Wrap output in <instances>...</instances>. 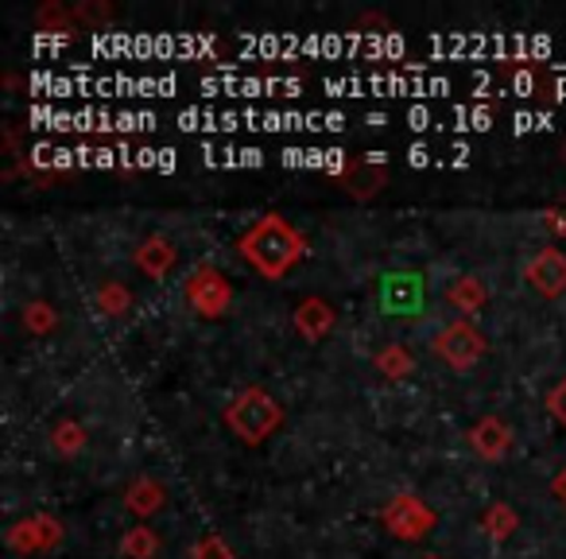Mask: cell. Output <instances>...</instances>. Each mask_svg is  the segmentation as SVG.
<instances>
[{"label": "cell", "mask_w": 566, "mask_h": 559, "mask_svg": "<svg viewBox=\"0 0 566 559\" xmlns=\"http://www.w3.org/2000/svg\"><path fill=\"white\" fill-rule=\"evenodd\" d=\"M303 252H307V241L295 226L280 218V214H268L260 218L249 234L241 237V257L256 268L264 280H280L292 265H300Z\"/></svg>", "instance_id": "1"}, {"label": "cell", "mask_w": 566, "mask_h": 559, "mask_svg": "<svg viewBox=\"0 0 566 559\" xmlns=\"http://www.w3.org/2000/svg\"><path fill=\"white\" fill-rule=\"evenodd\" d=\"M226 424H229V432H233L237 439L264 443L268 435L283 424V408H280V401H275V396L264 393V389H249V393H241L226 408Z\"/></svg>", "instance_id": "2"}, {"label": "cell", "mask_w": 566, "mask_h": 559, "mask_svg": "<svg viewBox=\"0 0 566 559\" xmlns=\"http://www.w3.org/2000/svg\"><path fill=\"white\" fill-rule=\"evenodd\" d=\"M434 354H439L447 365H454V370L465 373L481 362V354H485V339H481V331L470 323V319H458V323H450L447 331L434 339Z\"/></svg>", "instance_id": "3"}, {"label": "cell", "mask_w": 566, "mask_h": 559, "mask_svg": "<svg viewBox=\"0 0 566 559\" xmlns=\"http://www.w3.org/2000/svg\"><path fill=\"white\" fill-rule=\"evenodd\" d=\"M187 303L202 319H218V315H226L229 303H233V288H229V280L218 268L202 265V268H195V276L187 280Z\"/></svg>", "instance_id": "4"}, {"label": "cell", "mask_w": 566, "mask_h": 559, "mask_svg": "<svg viewBox=\"0 0 566 559\" xmlns=\"http://www.w3.org/2000/svg\"><path fill=\"white\" fill-rule=\"evenodd\" d=\"M380 520H385L388 532L400 536V540H423L434 528V513L427 509L423 497H416V494H396L392 501L385 505Z\"/></svg>", "instance_id": "5"}, {"label": "cell", "mask_w": 566, "mask_h": 559, "mask_svg": "<svg viewBox=\"0 0 566 559\" xmlns=\"http://www.w3.org/2000/svg\"><path fill=\"white\" fill-rule=\"evenodd\" d=\"M63 544V525L48 513H35V517H24L9 528V548L12 551H51Z\"/></svg>", "instance_id": "6"}, {"label": "cell", "mask_w": 566, "mask_h": 559, "mask_svg": "<svg viewBox=\"0 0 566 559\" xmlns=\"http://www.w3.org/2000/svg\"><path fill=\"white\" fill-rule=\"evenodd\" d=\"M206 94H237V97H264V94H283V97H295L303 90L300 79H206L202 82Z\"/></svg>", "instance_id": "7"}, {"label": "cell", "mask_w": 566, "mask_h": 559, "mask_svg": "<svg viewBox=\"0 0 566 559\" xmlns=\"http://www.w3.org/2000/svg\"><path fill=\"white\" fill-rule=\"evenodd\" d=\"M524 276L532 280V288H539L543 296H563L566 292V252L558 249H539L524 265Z\"/></svg>", "instance_id": "8"}, {"label": "cell", "mask_w": 566, "mask_h": 559, "mask_svg": "<svg viewBox=\"0 0 566 559\" xmlns=\"http://www.w3.org/2000/svg\"><path fill=\"white\" fill-rule=\"evenodd\" d=\"M470 447L478 451L481 458L496 463V458H504L512 451V427L504 424V420H496V416H485L481 424H473Z\"/></svg>", "instance_id": "9"}, {"label": "cell", "mask_w": 566, "mask_h": 559, "mask_svg": "<svg viewBox=\"0 0 566 559\" xmlns=\"http://www.w3.org/2000/svg\"><path fill=\"white\" fill-rule=\"evenodd\" d=\"M346 187L354 198H369L377 195L380 187H385V152H369V156L361 159V164L346 167Z\"/></svg>", "instance_id": "10"}, {"label": "cell", "mask_w": 566, "mask_h": 559, "mask_svg": "<svg viewBox=\"0 0 566 559\" xmlns=\"http://www.w3.org/2000/svg\"><path fill=\"white\" fill-rule=\"evenodd\" d=\"M175 245L167 241V237H148V241L136 249V265H140L144 276H156V280H164L167 272L175 268Z\"/></svg>", "instance_id": "11"}, {"label": "cell", "mask_w": 566, "mask_h": 559, "mask_svg": "<svg viewBox=\"0 0 566 559\" xmlns=\"http://www.w3.org/2000/svg\"><path fill=\"white\" fill-rule=\"evenodd\" d=\"M334 327V311L326 300H303L300 311H295V331L303 334V339L318 342L326 331Z\"/></svg>", "instance_id": "12"}, {"label": "cell", "mask_w": 566, "mask_h": 559, "mask_svg": "<svg viewBox=\"0 0 566 559\" xmlns=\"http://www.w3.org/2000/svg\"><path fill=\"white\" fill-rule=\"evenodd\" d=\"M447 300L454 303L458 311H465V315H478V311L485 308V284H481L478 276H458L454 284L447 288Z\"/></svg>", "instance_id": "13"}, {"label": "cell", "mask_w": 566, "mask_h": 559, "mask_svg": "<svg viewBox=\"0 0 566 559\" xmlns=\"http://www.w3.org/2000/svg\"><path fill=\"white\" fill-rule=\"evenodd\" d=\"M125 505L136 513V517H151V513L164 505V486H159L156 478H136L133 486H128Z\"/></svg>", "instance_id": "14"}, {"label": "cell", "mask_w": 566, "mask_h": 559, "mask_svg": "<svg viewBox=\"0 0 566 559\" xmlns=\"http://www.w3.org/2000/svg\"><path fill=\"white\" fill-rule=\"evenodd\" d=\"M419 280L416 276H385V308H416Z\"/></svg>", "instance_id": "15"}, {"label": "cell", "mask_w": 566, "mask_h": 559, "mask_svg": "<svg viewBox=\"0 0 566 559\" xmlns=\"http://www.w3.org/2000/svg\"><path fill=\"white\" fill-rule=\"evenodd\" d=\"M120 551H125L128 559H156L159 536L151 532V528L136 525V528H128V532H125V540H120Z\"/></svg>", "instance_id": "16"}, {"label": "cell", "mask_w": 566, "mask_h": 559, "mask_svg": "<svg viewBox=\"0 0 566 559\" xmlns=\"http://www.w3.org/2000/svg\"><path fill=\"white\" fill-rule=\"evenodd\" d=\"M481 525H485V532H489V540H509L512 536V528L520 525L516 520V513H512V505H504V501H496V505H489L485 509V520H481Z\"/></svg>", "instance_id": "17"}, {"label": "cell", "mask_w": 566, "mask_h": 559, "mask_svg": "<svg viewBox=\"0 0 566 559\" xmlns=\"http://www.w3.org/2000/svg\"><path fill=\"white\" fill-rule=\"evenodd\" d=\"M377 370L385 373V377H392V381H400V377H408L411 370H416V358L408 354V350L396 342V346H385L377 354Z\"/></svg>", "instance_id": "18"}, {"label": "cell", "mask_w": 566, "mask_h": 559, "mask_svg": "<svg viewBox=\"0 0 566 559\" xmlns=\"http://www.w3.org/2000/svg\"><path fill=\"white\" fill-rule=\"evenodd\" d=\"M51 443H55V451H63V455H82V451H86V427H82L78 420H63V424H55Z\"/></svg>", "instance_id": "19"}, {"label": "cell", "mask_w": 566, "mask_h": 559, "mask_svg": "<svg viewBox=\"0 0 566 559\" xmlns=\"http://www.w3.org/2000/svg\"><path fill=\"white\" fill-rule=\"evenodd\" d=\"M24 323H28V331L48 334V331H55L59 315H55V308H51V303H28V308H24Z\"/></svg>", "instance_id": "20"}, {"label": "cell", "mask_w": 566, "mask_h": 559, "mask_svg": "<svg viewBox=\"0 0 566 559\" xmlns=\"http://www.w3.org/2000/svg\"><path fill=\"white\" fill-rule=\"evenodd\" d=\"M97 303H102L105 315H125L128 303H133V296H128L125 284H105L102 292H97Z\"/></svg>", "instance_id": "21"}, {"label": "cell", "mask_w": 566, "mask_h": 559, "mask_svg": "<svg viewBox=\"0 0 566 559\" xmlns=\"http://www.w3.org/2000/svg\"><path fill=\"white\" fill-rule=\"evenodd\" d=\"M195 559H233V551H229V544L221 540V536L206 532L202 540L195 544V551H190Z\"/></svg>", "instance_id": "22"}, {"label": "cell", "mask_w": 566, "mask_h": 559, "mask_svg": "<svg viewBox=\"0 0 566 559\" xmlns=\"http://www.w3.org/2000/svg\"><path fill=\"white\" fill-rule=\"evenodd\" d=\"M547 412L558 420V424H566V381H558V385L547 393Z\"/></svg>", "instance_id": "23"}, {"label": "cell", "mask_w": 566, "mask_h": 559, "mask_svg": "<svg viewBox=\"0 0 566 559\" xmlns=\"http://www.w3.org/2000/svg\"><path fill=\"white\" fill-rule=\"evenodd\" d=\"M512 86H516V94H520V97H532L535 90H539V79H535L532 71H520L516 79H512Z\"/></svg>", "instance_id": "24"}, {"label": "cell", "mask_w": 566, "mask_h": 559, "mask_svg": "<svg viewBox=\"0 0 566 559\" xmlns=\"http://www.w3.org/2000/svg\"><path fill=\"white\" fill-rule=\"evenodd\" d=\"M408 164L411 167H427V164H431V148H427V144H416V148L408 152Z\"/></svg>", "instance_id": "25"}, {"label": "cell", "mask_w": 566, "mask_h": 559, "mask_svg": "<svg viewBox=\"0 0 566 559\" xmlns=\"http://www.w3.org/2000/svg\"><path fill=\"white\" fill-rule=\"evenodd\" d=\"M547 229L558 237H566V210H547Z\"/></svg>", "instance_id": "26"}, {"label": "cell", "mask_w": 566, "mask_h": 559, "mask_svg": "<svg viewBox=\"0 0 566 559\" xmlns=\"http://www.w3.org/2000/svg\"><path fill=\"white\" fill-rule=\"evenodd\" d=\"M78 17H86V20H109L113 12H109V9H97V4H82Z\"/></svg>", "instance_id": "27"}, {"label": "cell", "mask_w": 566, "mask_h": 559, "mask_svg": "<svg viewBox=\"0 0 566 559\" xmlns=\"http://www.w3.org/2000/svg\"><path fill=\"white\" fill-rule=\"evenodd\" d=\"M156 167H159V172H175V152L171 148H159Z\"/></svg>", "instance_id": "28"}, {"label": "cell", "mask_w": 566, "mask_h": 559, "mask_svg": "<svg viewBox=\"0 0 566 559\" xmlns=\"http://www.w3.org/2000/svg\"><path fill=\"white\" fill-rule=\"evenodd\" d=\"M551 494H555V497H558V501H563V505H566V470H563V474H558V478H555V482H551Z\"/></svg>", "instance_id": "29"}, {"label": "cell", "mask_w": 566, "mask_h": 559, "mask_svg": "<svg viewBox=\"0 0 566 559\" xmlns=\"http://www.w3.org/2000/svg\"><path fill=\"white\" fill-rule=\"evenodd\" d=\"M555 97H566V79L555 82Z\"/></svg>", "instance_id": "30"}, {"label": "cell", "mask_w": 566, "mask_h": 559, "mask_svg": "<svg viewBox=\"0 0 566 559\" xmlns=\"http://www.w3.org/2000/svg\"><path fill=\"white\" fill-rule=\"evenodd\" d=\"M427 559H439V556H427Z\"/></svg>", "instance_id": "31"}]
</instances>
